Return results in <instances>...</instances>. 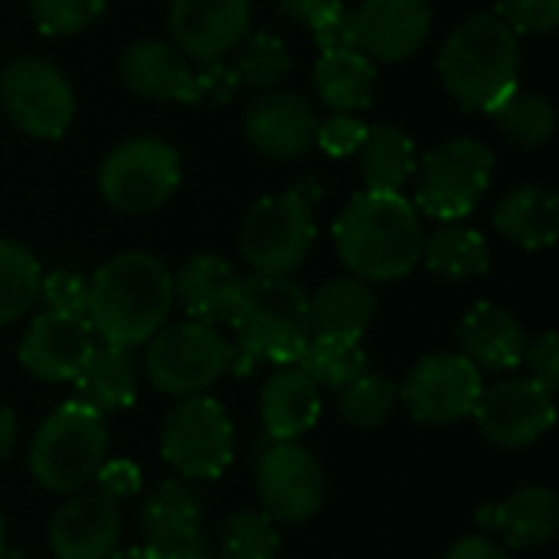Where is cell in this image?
Wrapping results in <instances>:
<instances>
[{"mask_svg": "<svg viewBox=\"0 0 559 559\" xmlns=\"http://www.w3.org/2000/svg\"><path fill=\"white\" fill-rule=\"evenodd\" d=\"M242 275L213 252L190 255L174 272V301L187 311L190 321L200 324H229L242 295Z\"/></svg>", "mask_w": 559, "mask_h": 559, "instance_id": "44dd1931", "label": "cell"}, {"mask_svg": "<svg viewBox=\"0 0 559 559\" xmlns=\"http://www.w3.org/2000/svg\"><path fill=\"white\" fill-rule=\"evenodd\" d=\"M354 46L373 62L413 59L432 33L429 0H360L350 13Z\"/></svg>", "mask_w": 559, "mask_h": 559, "instance_id": "2e32d148", "label": "cell"}, {"mask_svg": "<svg viewBox=\"0 0 559 559\" xmlns=\"http://www.w3.org/2000/svg\"><path fill=\"white\" fill-rule=\"evenodd\" d=\"M495 226L504 239H511L521 249H547L557 239L559 197L550 187L521 183L498 200Z\"/></svg>", "mask_w": 559, "mask_h": 559, "instance_id": "4316f807", "label": "cell"}, {"mask_svg": "<svg viewBox=\"0 0 559 559\" xmlns=\"http://www.w3.org/2000/svg\"><path fill=\"white\" fill-rule=\"evenodd\" d=\"M193 559H223V557H206V554H200V557H193Z\"/></svg>", "mask_w": 559, "mask_h": 559, "instance_id": "f5cc1de1", "label": "cell"}, {"mask_svg": "<svg viewBox=\"0 0 559 559\" xmlns=\"http://www.w3.org/2000/svg\"><path fill=\"white\" fill-rule=\"evenodd\" d=\"M259 416L269 439L298 442L321 419V390L298 367H282L262 386Z\"/></svg>", "mask_w": 559, "mask_h": 559, "instance_id": "d4e9b609", "label": "cell"}, {"mask_svg": "<svg viewBox=\"0 0 559 559\" xmlns=\"http://www.w3.org/2000/svg\"><path fill=\"white\" fill-rule=\"evenodd\" d=\"M314 92L318 98L334 108L357 115L373 102L377 92V62L367 59L360 49H334L321 52L314 62Z\"/></svg>", "mask_w": 559, "mask_h": 559, "instance_id": "f1b7e54d", "label": "cell"}, {"mask_svg": "<svg viewBox=\"0 0 559 559\" xmlns=\"http://www.w3.org/2000/svg\"><path fill=\"white\" fill-rule=\"evenodd\" d=\"M3 534H7V521H3V511H0V550H3Z\"/></svg>", "mask_w": 559, "mask_h": 559, "instance_id": "816d5d0a", "label": "cell"}, {"mask_svg": "<svg viewBox=\"0 0 559 559\" xmlns=\"http://www.w3.org/2000/svg\"><path fill=\"white\" fill-rule=\"evenodd\" d=\"M423 213L403 193H357L334 223V246L354 278L396 282L423 262Z\"/></svg>", "mask_w": 559, "mask_h": 559, "instance_id": "7a4b0ae2", "label": "cell"}, {"mask_svg": "<svg viewBox=\"0 0 559 559\" xmlns=\"http://www.w3.org/2000/svg\"><path fill=\"white\" fill-rule=\"evenodd\" d=\"M229 324L236 331L233 373H249L259 364L295 367L311 341L308 295L292 278L252 275L242 282V295Z\"/></svg>", "mask_w": 559, "mask_h": 559, "instance_id": "277c9868", "label": "cell"}, {"mask_svg": "<svg viewBox=\"0 0 559 559\" xmlns=\"http://www.w3.org/2000/svg\"><path fill=\"white\" fill-rule=\"evenodd\" d=\"M436 69L465 111H491L518 88L521 39L501 16L472 13L445 36Z\"/></svg>", "mask_w": 559, "mask_h": 559, "instance_id": "3957f363", "label": "cell"}, {"mask_svg": "<svg viewBox=\"0 0 559 559\" xmlns=\"http://www.w3.org/2000/svg\"><path fill=\"white\" fill-rule=\"evenodd\" d=\"M16 445V416L10 413V406L0 403V465L13 455Z\"/></svg>", "mask_w": 559, "mask_h": 559, "instance_id": "c3c4849f", "label": "cell"}, {"mask_svg": "<svg viewBox=\"0 0 559 559\" xmlns=\"http://www.w3.org/2000/svg\"><path fill=\"white\" fill-rule=\"evenodd\" d=\"M108 445L105 416L82 400H69L36 429L26 465L39 488L52 495H75L95 481L108 459Z\"/></svg>", "mask_w": 559, "mask_h": 559, "instance_id": "5b68a950", "label": "cell"}, {"mask_svg": "<svg viewBox=\"0 0 559 559\" xmlns=\"http://www.w3.org/2000/svg\"><path fill=\"white\" fill-rule=\"evenodd\" d=\"M167 26L190 62H216L252 29V0H170Z\"/></svg>", "mask_w": 559, "mask_h": 559, "instance_id": "9a60e30c", "label": "cell"}, {"mask_svg": "<svg viewBox=\"0 0 559 559\" xmlns=\"http://www.w3.org/2000/svg\"><path fill=\"white\" fill-rule=\"evenodd\" d=\"M0 108L26 138L56 141L75 118V88L49 59L20 56L0 69Z\"/></svg>", "mask_w": 559, "mask_h": 559, "instance_id": "8fae6325", "label": "cell"}, {"mask_svg": "<svg viewBox=\"0 0 559 559\" xmlns=\"http://www.w3.org/2000/svg\"><path fill=\"white\" fill-rule=\"evenodd\" d=\"M423 262L429 272L449 282H468L488 272V242L478 229L445 223L436 233L426 236L423 242Z\"/></svg>", "mask_w": 559, "mask_h": 559, "instance_id": "4dcf8cb0", "label": "cell"}, {"mask_svg": "<svg viewBox=\"0 0 559 559\" xmlns=\"http://www.w3.org/2000/svg\"><path fill=\"white\" fill-rule=\"evenodd\" d=\"M72 383L79 386V400L98 409L102 416L121 413L138 396V364L124 347L95 344Z\"/></svg>", "mask_w": 559, "mask_h": 559, "instance_id": "83f0119b", "label": "cell"}, {"mask_svg": "<svg viewBox=\"0 0 559 559\" xmlns=\"http://www.w3.org/2000/svg\"><path fill=\"white\" fill-rule=\"evenodd\" d=\"M495 16H501L514 33H554L559 0H495Z\"/></svg>", "mask_w": 559, "mask_h": 559, "instance_id": "f35d334b", "label": "cell"}, {"mask_svg": "<svg viewBox=\"0 0 559 559\" xmlns=\"http://www.w3.org/2000/svg\"><path fill=\"white\" fill-rule=\"evenodd\" d=\"M396 400H400V386L393 380L364 370L337 393V413L344 423L357 429H380L393 416Z\"/></svg>", "mask_w": 559, "mask_h": 559, "instance_id": "d590c367", "label": "cell"}, {"mask_svg": "<svg viewBox=\"0 0 559 559\" xmlns=\"http://www.w3.org/2000/svg\"><path fill=\"white\" fill-rule=\"evenodd\" d=\"M360 170L367 190L377 193H403V187L413 180L419 167L416 141L393 124H367L364 144H360Z\"/></svg>", "mask_w": 559, "mask_h": 559, "instance_id": "f546056e", "label": "cell"}, {"mask_svg": "<svg viewBox=\"0 0 559 559\" xmlns=\"http://www.w3.org/2000/svg\"><path fill=\"white\" fill-rule=\"evenodd\" d=\"M377 298L370 282L344 275L324 282L314 295H308V328L311 337H350L364 341L373 324Z\"/></svg>", "mask_w": 559, "mask_h": 559, "instance_id": "484cf974", "label": "cell"}, {"mask_svg": "<svg viewBox=\"0 0 559 559\" xmlns=\"http://www.w3.org/2000/svg\"><path fill=\"white\" fill-rule=\"evenodd\" d=\"M236 347L213 324H164L144 344V377L167 396H203L216 380L233 373Z\"/></svg>", "mask_w": 559, "mask_h": 559, "instance_id": "52a82bcc", "label": "cell"}, {"mask_svg": "<svg viewBox=\"0 0 559 559\" xmlns=\"http://www.w3.org/2000/svg\"><path fill=\"white\" fill-rule=\"evenodd\" d=\"M524 360L531 367V380L540 383L544 390H557L559 386V337L554 331L540 334L534 344H527Z\"/></svg>", "mask_w": 559, "mask_h": 559, "instance_id": "ee69618b", "label": "cell"}, {"mask_svg": "<svg viewBox=\"0 0 559 559\" xmlns=\"http://www.w3.org/2000/svg\"><path fill=\"white\" fill-rule=\"evenodd\" d=\"M236 92H239L236 72H233V66H226L223 59L193 66V102L226 105Z\"/></svg>", "mask_w": 559, "mask_h": 559, "instance_id": "b9f144b4", "label": "cell"}, {"mask_svg": "<svg viewBox=\"0 0 559 559\" xmlns=\"http://www.w3.org/2000/svg\"><path fill=\"white\" fill-rule=\"evenodd\" d=\"M180 187V154L160 138H128L115 144L98 167L102 200L128 216L160 210Z\"/></svg>", "mask_w": 559, "mask_h": 559, "instance_id": "30bf717a", "label": "cell"}, {"mask_svg": "<svg viewBox=\"0 0 559 559\" xmlns=\"http://www.w3.org/2000/svg\"><path fill=\"white\" fill-rule=\"evenodd\" d=\"M472 416L488 442L501 449H524L554 429L557 403L554 393L531 377H508L481 390Z\"/></svg>", "mask_w": 559, "mask_h": 559, "instance_id": "5bb4252c", "label": "cell"}, {"mask_svg": "<svg viewBox=\"0 0 559 559\" xmlns=\"http://www.w3.org/2000/svg\"><path fill=\"white\" fill-rule=\"evenodd\" d=\"M174 272L151 252H121L85 282V321L102 344L144 347L170 318Z\"/></svg>", "mask_w": 559, "mask_h": 559, "instance_id": "6da1fadb", "label": "cell"}, {"mask_svg": "<svg viewBox=\"0 0 559 559\" xmlns=\"http://www.w3.org/2000/svg\"><path fill=\"white\" fill-rule=\"evenodd\" d=\"M488 115H491L495 128L508 141H514L518 147H540L557 131V108L540 92H521V88H514Z\"/></svg>", "mask_w": 559, "mask_h": 559, "instance_id": "d6a6232c", "label": "cell"}, {"mask_svg": "<svg viewBox=\"0 0 559 559\" xmlns=\"http://www.w3.org/2000/svg\"><path fill=\"white\" fill-rule=\"evenodd\" d=\"M278 531L262 511H236L223 524V559H275Z\"/></svg>", "mask_w": 559, "mask_h": 559, "instance_id": "8d00e7d4", "label": "cell"}, {"mask_svg": "<svg viewBox=\"0 0 559 559\" xmlns=\"http://www.w3.org/2000/svg\"><path fill=\"white\" fill-rule=\"evenodd\" d=\"M344 3L341 0H278V10L295 20V23H305L308 29L321 26L328 16H334Z\"/></svg>", "mask_w": 559, "mask_h": 559, "instance_id": "bcb514c9", "label": "cell"}, {"mask_svg": "<svg viewBox=\"0 0 559 559\" xmlns=\"http://www.w3.org/2000/svg\"><path fill=\"white\" fill-rule=\"evenodd\" d=\"M39 278L36 255L13 239H0V328L20 321L39 301Z\"/></svg>", "mask_w": 559, "mask_h": 559, "instance_id": "e575fe53", "label": "cell"}, {"mask_svg": "<svg viewBox=\"0 0 559 559\" xmlns=\"http://www.w3.org/2000/svg\"><path fill=\"white\" fill-rule=\"evenodd\" d=\"M295 367L318 390L341 393L350 380H357L367 370V350L364 341H350V337H311Z\"/></svg>", "mask_w": 559, "mask_h": 559, "instance_id": "1f68e13d", "label": "cell"}, {"mask_svg": "<svg viewBox=\"0 0 559 559\" xmlns=\"http://www.w3.org/2000/svg\"><path fill=\"white\" fill-rule=\"evenodd\" d=\"M160 455L183 481H213L226 475L236 455L229 413L210 396H183L164 416Z\"/></svg>", "mask_w": 559, "mask_h": 559, "instance_id": "9c48e42d", "label": "cell"}, {"mask_svg": "<svg viewBox=\"0 0 559 559\" xmlns=\"http://www.w3.org/2000/svg\"><path fill=\"white\" fill-rule=\"evenodd\" d=\"M478 524L498 534L514 550L547 547L559 531V498L550 488H518L508 498L485 504Z\"/></svg>", "mask_w": 559, "mask_h": 559, "instance_id": "603a6c76", "label": "cell"}, {"mask_svg": "<svg viewBox=\"0 0 559 559\" xmlns=\"http://www.w3.org/2000/svg\"><path fill=\"white\" fill-rule=\"evenodd\" d=\"M144 540L157 559H193L206 554L203 534V498L193 481L170 478L141 508Z\"/></svg>", "mask_w": 559, "mask_h": 559, "instance_id": "e0dca14e", "label": "cell"}, {"mask_svg": "<svg viewBox=\"0 0 559 559\" xmlns=\"http://www.w3.org/2000/svg\"><path fill=\"white\" fill-rule=\"evenodd\" d=\"M481 390V370L468 357L429 354L409 370L403 383V403L423 426H452L475 413Z\"/></svg>", "mask_w": 559, "mask_h": 559, "instance_id": "4fadbf2b", "label": "cell"}, {"mask_svg": "<svg viewBox=\"0 0 559 559\" xmlns=\"http://www.w3.org/2000/svg\"><path fill=\"white\" fill-rule=\"evenodd\" d=\"M445 559H511L508 557V550L501 547V544H495L491 537H485V534H468V537H462Z\"/></svg>", "mask_w": 559, "mask_h": 559, "instance_id": "7dc6e473", "label": "cell"}, {"mask_svg": "<svg viewBox=\"0 0 559 559\" xmlns=\"http://www.w3.org/2000/svg\"><path fill=\"white\" fill-rule=\"evenodd\" d=\"M105 7L108 0H29L33 23L46 36H72L88 29Z\"/></svg>", "mask_w": 559, "mask_h": 559, "instance_id": "74e56055", "label": "cell"}, {"mask_svg": "<svg viewBox=\"0 0 559 559\" xmlns=\"http://www.w3.org/2000/svg\"><path fill=\"white\" fill-rule=\"evenodd\" d=\"M0 559H26V557H23L20 550H7V547H3V550H0Z\"/></svg>", "mask_w": 559, "mask_h": 559, "instance_id": "f907efd6", "label": "cell"}, {"mask_svg": "<svg viewBox=\"0 0 559 559\" xmlns=\"http://www.w3.org/2000/svg\"><path fill=\"white\" fill-rule=\"evenodd\" d=\"M108 559H157L151 550H124V554H111Z\"/></svg>", "mask_w": 559, "mask_h": 559, "instance_id": "681fc988", "label": "cell"}, {"mask_svg": "<svg viewBox=\"0 0 559 559\" xmlns=\"http://www.w3.org/2000/svg\"><path fill=\"white\" fill-rule=\"evenodd\" d=\"M95 347V334L85 318L39 311L16 347L23 370L43 383H69L79 377L82 364Z\"/></svg>", "mask_w": 559, "mask_h": 559, "instance_id": "ac0fdd59", "label": "cell"}, {"mask_svg": "<svg viewBox=\"0 0 559 559\" xmlns=\"http://www.w3.org/2000/svg\"><path fill=\"white\" fill-rule=\"evenodd\" d=\"M314 43L321 52H334V49H357L354 46V23H350V10H337L334 16H328L321 26L311 29Z\"/></svg>", "mask_w": 559, "mask_h": 559, "instance_id": "f6af8a7d", "label": "cell"}, {"mask_svg": "<svg viewBox=\"0 0 559 559\" xmlns=\"http://www.w3.org/2000/svg\"><path fill=\"white\" fill-rule=\"evenodd\" d=\"M236 82L239 88L272 92L292 72V52L285 39L272 29H249L246 39L236 46Z\"/></svg>", "mask_w": 559, "mask_h": 559, "instance_id": "836d02e7", "label": "cell"}, {"mask_svg": "<svg viewBox=\"0 0 559 559\" xmlns=\"http://www.w3.org/2000/svg\"><path fill=\"white\" fill-rule=\"evenodd\" d=\"M95 481H98V491L118 504V501H128L141 491V468L128 459H105Z\"/></svg>", "mask_w": 559, "mask_h": 559, "instance_id": "7bdbcfd3", "label": "cell"}, {"mask_svg": "<svg viewBox=\"0 0 559 559\" xmlns=\"http://www.w3.org/2000/svg\"><path fill=\"white\" fill-rule=\"evenodd\" d=\"M318 197L321 187L308 177L282 193L252 203V210L239 226V252L255 275L288 278L308 259L318 236V223H314Z\"/></svg>", "mask_w": 559, "mask_h": 559, "instance_id": "8992f818", "label": "cell"}, {"mask_svg": "<svg viewBox=\"0 0 559 559\" xmlns=\"http://www.w3.org/2000/svg\"><path fill=\"white\" fill-rule=\"evenodd\" d=\"M459 347H462V357H468L478 370L508 373L524 364L527 341H524L518 318L508 308L481 301L462 318Z\"/></svg>", "mask_w": 559, "mask_h": 559, "instance_id": "cb8c5ba5", "label": "cell"}, {"mask_svg": "<svg viewBox=\"0 0 559 559\" xmlns=\"http://www.w3.org/2000/svg\"><path fill=\"white\" fill-rule=\"evenodd\" d=\"M255 491L262 514L275 524H305L311 521L328 498L324 468L298 442H275L255 462Z\"/></svg>", "mask_w": 559, "mask_h": 559, "instance_id": "7c38bea8", "label": "cell"}, {"mask_svg": "<svg viewBox=\"0 0 559 559\" xmlns=\"http://www.w3.org/2000/svg\"><path fill=\"white\" fill-rule=\"evenodd\" d=\"M495 154L478 138H452L429 151L413 174V206L432 219L455 223L488 193Z\"/></svg>", "mask_w": 559, "mask_h": 559, "instance_id": "ba28073f", "label": "cell"}, {"mask_svg": "<svg viewBox=\"0 0 559 559\" xmlns=\"http://www.w3.org/2000/svg\"><path fill=\"white\" fill-rule=\"evenodd\" d=\"M364 134H367V124L357 118V115H347V111H334L328 121L318 124V138L314 144L331 154V157H350L360 151L364 144Z\"/></svg>", "mask_w": 559, "mask_h": 559, "instance_id": "60d3db41", "label": "cell"}, {"mask_svg": "<svg viewBox=\"0 0 559 559\" xmlns=\"http://www.w3.org/2000/svg\"><path fill=\"white\" fill-rule=\"evenodd\" d=\"M39 301H43V311L85 318V278L66 269L49 272L39 278Z\"/></svg>", "mask_w": 559, "mask_h": 559, "instance_id": "ab89813d", "label": "cell"}, {"mask_svg": "<svg viewBox=\"0 0 559 559\" xmlns=\"http://www.w3.org/2000/svg\"><path fill=\"white\" fill-rule=\"evenodd\" d=\"M121 540V514L102 491L69 495L49 521V550L56 559H108Z\"/></svg>", "mask_w": 559, "mask_h": 559, "instance_id": "d6986e66", "label": "cell"}, {"mask_svg": "<svg viewBox=\"0 0 559 559\" xmlns=\"http://www.w3.org/2000/svg\"><path fill=\"white\" fill-rule=\"evenodd\" d=\"M124 88L147 102H193V62L167 39L131 43L118 62Z\"/></svg>", "mask_w": 559, "mask_h": 559, "instance_id": "7402d4cb", "label": "cell"}, {"mask_svg": "<svg viewBox=\"0 0 559 559\" xmlns=\"http://www.w3.org/2000/svg\"><path fill=\"white\" fill-rule=\"evenodd\" d=\"M318 124L321 118L314 105L305 95L282 92V88L262 92L246 108V118H242L249 144L259 154L275 157V160H292V157L308 154L318 138Z\"/></svg>", "mask_w": 559, "mask_h": 559, "instance_id": "ffe728a7", "label": "cell"}]
</instances>
